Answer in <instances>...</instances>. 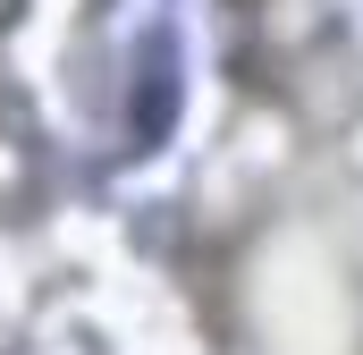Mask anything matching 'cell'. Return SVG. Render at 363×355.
<instances>
[{"instance_id": "1", "label": "cell", "mask_w": 363, "mask_h": 355, "mask_svg": "<svg viewBox=\"0 0 363 355\" xmlns=\"http://www.w3.org/2000/svg\"><path fill=\"white\" fill-rule=\"evenodd\" d=\"M228 355H363V263L330 220L287 212L228 271Z\"/></svg>"}]
</instances>
